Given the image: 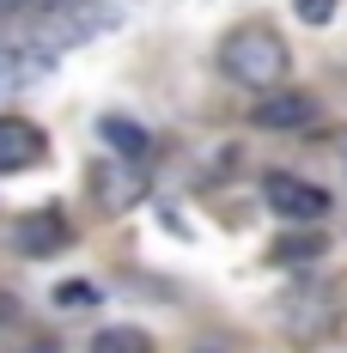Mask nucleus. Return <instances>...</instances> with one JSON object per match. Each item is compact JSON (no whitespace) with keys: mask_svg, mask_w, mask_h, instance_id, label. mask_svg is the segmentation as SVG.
<instances>
[{"mask_svg":"<svg viewBox=\"0 0 347 353\" xmlns=\"http://www.w3.org/2000/svg\"><path fill=\"white\" fill-rule=\"evenodd\" d=\"M293 68V49H286V37L275 25H262V19H244L232 31L219 37V73L232 79V85H250V92H275L280 79Z\"/></svg>","mask_w":347,"mask_h":353,"instance_id":"nucleus-1","label":"nucleus"},{"mask_svg":"<svg viewBox=\"0 0 347 353\" xmlns=\"http://www.w3.org/2000/svg\"><path fill=\"white\" fill-rule=\"evenodd\" d=\"M262 195H268V208L280 219H293V225H317V219H329V189L323 183H305V176H262Z\"/></svg>","mask_w":347,"mask_h":353,"instance_id":"nucleus-2","label":"nucleus"},{"mask_svg":"<svg viewBox=\"0 0 347 353\" xmlns=\"http://www.w3.org/2000/svg\"><path fill=\"white\" fill-rule=\"evenodd\" d=\"M86 189H92V201L104 213H122V208H135L140 195H146V176H140L135 159H92Z\"/></svg>","mask_w":347,"mask_h":353,"instance_id":"nucleus-3","label":"nucleus"},{"mask_svg":"<svg viewBox=\"0 0 347 353\" xmlns=\"http://www.w3.org/2000/svg\"><path fill=\"white\" fill-rule=\"evenodd\" d=\"M49 68H55V49H49L43 37H12V43H0V92H25V85H37Z\"/></svg>","mask_w":347,"mask_h":353,"instance_id":"nucleus-4","label":"nucleus"},{"mask_svg":"<svg viewBox=\"0 0 347 353\" xmlns=\"http://www.w3.org/2000/svg\"><path fill=\"white\" fill-rule=\"evenodd\" d=\"M12 244H19V256H31V262H43V256H61V250L73 244L68 213H55V208H31L19 225H12Z\"/></svg>","mask_w":347,"mask_h":353,"instance_id":"nucleus-5","label":"nucleus"},{"mask_svg":"<svg viewBox=\"0 0 347 353\" xmlns=\"http://www.w3.org/2000/svg\"><path fill=\"white\" fill-rule=\"evenodd\" d=\"M43 152H49V141L31 116H0V176L43 165Z\"/></svg>","mask_w":347,"mask_h":353,"instance_id":"nucleus-6","label":"nucleus"},{"mask_svg":"<svg viewBox=\"0 0 347 353\" xmlns=\"http://www.w3.org/2000/svg\"><path fill=\"white\" fill-rule=\"evenodd\" d=\"M250 122H256V128H275V134H286V128H311L317 122V98L311 92H262L256 110H250Z\"/></svg>","mask_w":347,"mask_h":353,"instance_id":"nucleus-7","label":"nucleus"},{"mask_svg":"<svg viewBox=\"0 0 347 353\" xmlns=\"http://www.w3.org/2000/svg\"><path fill=\"white\" fill-rule=\"evenodd\" d=\"M98 134H104V146L116 152V159H135V165L152 152V134H146L140 122H128V116H104V122H98Z\"/></svg>","mask_w":347,"mask_h":353,"instance_id":"nucleus-8","label":"nucleus"},{"mask_svg":"<svg viewBox=\"0 0 347 353\" xmlns=\"http://www.w3.org/2000/svg\"><path fill=\"white\" fill-rule=\"evenodd\" d=\"M92 353H159V347H152V335L135 329V323H110V329L92 335Z\"/></svg>","mask_w":347,"mask_h":353,"instance_id":"nucleus-9","label":"nucleus"},{"mask_svg":"<svg viewBox=\"0 0 347 353\" xmlns=\"http://www.w3.org/2000/svg\"><path fill=\"white\" fill-rule=\"evenodd\" d=\"M323 232H311V225H305V232H280L275 238V262H317V256H323Z\"/></svg>","mask_w":347,"mask_h":353,"instance_id":"nucleus-10","label":"nucleus"},{"mask_svg":"<svg viewBox=\"0 0 347 353\" xmlns=\"http://www.w3.org/2000/svg\"><path fill=\"white\" fill-rule=\"evenodd\" d=\"M55 305H61V311H92V305H98V286L92 281H61L55 286Z\"/></svg>","mask_w":347,"mask_h":353,"instance_id":"nucleus-11","label":"nucleus"},{"mask_svg":"<svg viewBox=\"0 0 347 353\" xmlns=\"http://www.w3.org/2000/svg\"><path fill=\"white\" fill-rule=\"evenodd\" d=\"M55 6H68V0H0V19H19V12L25 19H49Z\"/></svg>","mask_w":347,"mask_h":353,"instance_id":"nucleus-12","label":"nucleus"},{"mask_svg":"<svg viewBox=\"0 0 347 353\" xmlns=\"http://www.w3.org/2000/svg\"><path fill=\"white\" fill-rule=\"evenodd\" d=\"M293 6H299L305 25H329V19H335V0H293Z\"/></svg>","mask_w":347,"mask_h":353,"instance_id":"nucleus-13","label":"nucleus"},{"mask_svg":"<svg viewBox=\"0 0 347 353\" xmlns=\"http://www.w3.org/2000/svg\"><path fill=\"white\" fill-rule=\"evenodd\" d=\"M19 353H61V347H55L49 335H31V341H25V347H19Z\"/></svg>","mask_w":347,"mask_h":353,"instance_id":"nucleus-14","label":"nucleus"},{"mask_svg":"<svg viewBox=\"0 0 347 353\" xmlns=\"http://www.w3.org/2000/svg\"><path fill=\"white\" fill-rule=\"evenodd\" d=\"M6 317H12V299H6V292H0V323H6Z\"/></svg>","mask_w":347,"mask_h":353,"instance_id":"nucleus-15","label":"nucleus"},{"mask_svg":"<svg viewBox=\"0 0 347 353\" xmlns=\"http://www.w3.org/2000/svg\"><path fill=\"white\" fill-rule=\"evenodd\" d=\"M341 152H347V146H341ZM341 165H347V159H341Z\"/></svg>","mask_w":347,"mask_h":353,"instance_id":"nucleus-16","label":"nucleus"}]
</instances>
